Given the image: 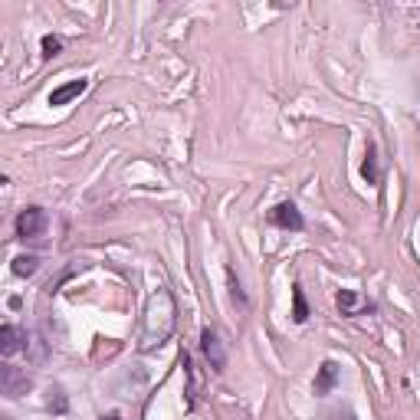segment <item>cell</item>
Wrapping results in <instances>:
<instances>
[{"mask_svg": "<svg viewBox=\"0 0 420 420\" xmlns=\"http://www.w3.org/2000/svg\"><path fill=\"white\" fill-rule=\"evenodd\" d=\"M174 325H178V306H174V296L168 289H158L151 299H148L145 309V348H155L171 338Z\"/></svg>", "mask_w": 420, "mask_h": 420, "instance_id": "6da1fadb", "label": "cell"}, {"mask_svg": "<svg viewBox=\"0 0 420 420\" xmlns=\"http://www.w3.org/2000/svg\"><path fill=\"white\" fill-rule=\"evenodd\" d=\"M200 352H204V358L214 375H223V371H227V345L220 342L217 328H210V325L200 328Z\"/></svg>", "mask_w": 420, "mask_h": 420, "instance_id": "7a4b0ae2", "label": "cell"}, {"mask_svg": "<svg viewBox=\"0 0 420 420\" xmlns=\"http://www.w3.org/2000/svg\"><path fill=\"white\" fill-rule=\"evenodd\" d=\"M14 230H17L20 240H36V237H43L46 230V210L43 207H23L17 214V223H14Z\"/></svg>", "mask_w": 420, "mask_h": 420, "instance_id": "3957f363", "label": "cell"}, {"mask_svg": "<svg viewBox=\"0 0 420 420\" xmlns=\"http://www.w3.org/2000/svg\"><path fill=\"white\" fill-rule=\"evenodd\" d=\"M30 387H33V377L26 375L23 368H14V365L0 368V391H4V397H23Z\"/></svg>", "mask_w": 420, "mask_h": 420, "instance_id": "277c9868", "label": "cell"}, {"mask_svg": "<svg viewBox=\"0 0 420 420\" xmlns=\"http://www.w3.org/2000/svg\"><path fill=\"white\" fill-rule=\"evenodd\" d=\"M269 223L279 227V230H289V233H302L306 230V220H302L299 207L292 204V200H283V204H276L269 210Z\"/></svg>", "mask_w": 420, "mask_h": 420, "instance_id": "5b68a950", "label": "cell"}, {"mask_svg": "<svg viewBox=\"0 0 420 420\" xmlns=\"http://www.w3.org/2000/svg\"><path fill=\"white\" fill-rule=\"evenodd\" d=\"M342 381V368H338V361L335 358H325L318 365L316 371V381H312V394L316 397H328L335 391V384Z\"/></svg>", "mask_w": 420, "mask_h": 420, "instance_id": "8992f818", "label": "cell"}, {"mask_svg": "<svg viewBox=\"0 0 420 420\" xmlns=\"http://www.w3.org/2000/svg\"><path fill=\"white\" fill-rule=\"evenodd\" d=\"M20 348H26V332L7 322V325L0 328V355H4V358H10V355H17Z\"/></svg>", "mask_w": 420, "mask_h": 420, "instance_id": "52a82bcc", "label": "cell"}, {"mask_svg": "<svg viewBox=\"0 0 420 420\" xmlns=\"http://www.w3.org/2000/svg\"><path fill=\"white\" fill-rule=\"evenodd\" d=\"M89 89V79H72V82H66V86L53 89L50 92V105H69L72 99H79V95Z\"/></svg>", "mask_w": 420, "mask_h": 420, "instance_id": "ba28073f", "label": "cell"}, {"mask_svg": "<svg viewBox=\"0 0 420 420\" xmlns=\"http://www.w3.org/2000/svg\"><path fill=\"white\" fill-rule=\"evenodd\" d=\"M361 174H365V181L368 184H381V158H377V145L375 141H368V148H365V164H361Z\"/></svg>", "mask_w": 420, "mask_h": 420, "instance_id": "9c48e42d", "label": "cell"}, {"mask_svg": "<svg viewBox=\"0 0 420 420\" xmlns=\"http://www.w3.org/2000/svg\"><path fill=\"white\" fill-rule=\"evenodd\" d=\"M181 368H184V377H188V411H194L198 407V375H194V361H190V355L184 352L181 355Z\"/></svg>", "mask_w": 420, "mask_h": 420, "instance_id": "30bf717a", "label": "cell"}, {"mask_svg": "<svg viewBox=\"0 0 420 420\" xmlns=\"http://www.w3.org/2000/svg\"><path fill=\"white\" fill-rule=\"evenodd\" d=\"M338 309H342V316H358V312H375V306L361 309L358 292H355V289H342V292H338Z\"/></svg>", "mask_w": 420, "mask_h": 420, "instance_id": "8fae6325", "label": "cell"}, {"mask_svg": "<svg viewBox=\"0 0 420 420\" xmlns=\"http://www.w3.org/2000/svg\"><path fill=\"white\" fill-rule=\"evenodd\" d=\"M309 318V302H306V292H302L299 283H292V322L302 325Z\"/></svg>", "mask_w": 420, "mask_h": 420, "instance_id": "7c38bea8", "label": "cell"}, {"mask_svg": "<svg viewBox=\"0 0 420 420\" xmlns=\"http://www.w3.org/2000/svg\"><path fill=\"white\" fill-rule=\"evenodd\" d=\"M227 286H230V299H233V306H240V309H249V296L243 292L240 276L233 273V269H227Z\"/></svg>", "mask_w": 420, "mask_h": 420, "instance_id": "4fadbf2b", "label": "cell"}, {"mask_svg": "<svg viewBox=\"0 0 420 420\" xmlns=\"http://www.w3.org/2000/svg\"><path fill=\"white\" fill-rule=\"evenodd\" d=\"M36 266H40V259L33 257V253H26V257H17L14 259V273L20 276V279H26V276L36 273Z\"/></svg>", "mask_w": 420, "mask_h": 420, "instance_id": "5bb4252c", "label": "cell"}, {"mask_svg": "<svg viewBox=\"0 0 420 420\" xmlns=\"http://www.w3.org/2000/svg\"><path fill=\"white\" fill-rule=\"evenodd\" d=\"M40 46H43V60H53V56H60L63 53V40L60 36H53V33H46Z\"/></svg>", "mask_w": 420, "mask_h": 420, "instance_id": "9a60e30c", "label": "cell"}, {"mask_svg": "<svg viewBox=\"0 0 420 420\" xmlns=\"http://www.w3.org/2000/svg\"><path fill=\"white\" fill-rule=\"evenodd\" d=\"M50 407H53V411H56V414H63V411H66V394H63V391H60V387H56V391H50Z\"/></svg>", "mask_w": 420, "mask_h": 420, "instance_id": "2e32d148", "label": "cell"}, {"mask_svg": "<svg viewBox=\"0 0 420 420\" xmlns=\"http://www.w3.org/2000/svg\"><path fill=\"white\" fill-rule=\"evenodd\" d=\"M325 420H355V414H348V411H332V414H325Z\"/></svg>", "mask_w": 420, "mask_h": 420, "instance_id": "e0dca14e", "label": "cell"}, {"mask_svg": "<svg viewBox=\"0 0 420 420\" xmlns=\"http://www.w3.org/2000/svg\"><path fill=\"white\" fill-rule=\"evenodd\" d=\"M102 420H122V417H119V414H105Z\"/></svg>", "mask_w": 420, "mask_h": 420, "instance_id": "ac0fdd59", "label": "cell"}]
</instances>
